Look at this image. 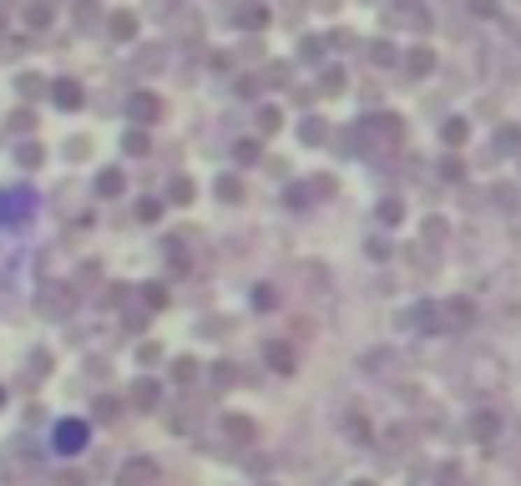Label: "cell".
<instances>
[{"label": "cell", "instance_id": "cell-1", "mask_svg": "<svg viewBox=\"0 0 521 486\" xmlns=\"http://www.w3.org/2000/svg\"><path fill=\"white\" fill-rule=\"evenodd\" d=\"M359 142H364V147H395V142H400V117H390V112L364 117V122H359Z\"/></svg>", "mask_w": 521, "mask_h": 486}, {"label": "cell", "instance_id": "cell-2", "mask_svg": "<svg viewBox=\"0 0 521 486\" xmlns=\"http://www.w3.org/2000/svg\"><path fill=\"white\" fill-rule=\"evenodd\" d=\"M441 324H445V329H466V324H476V304L466 299V294H455V299H441Z\"/></svg>", "mask_w": 521, "mask_h": 486}, {"label": "cell", "instance_id": "cell-3", "mask_svg": "<svg viewBox=\"0 0 521 486\" xmlns=\"http://www.w3.org/2000/svg\"><path fill=\"white\" fill-rule=\"evenodd\" d=\"M86 436H92V431H86V420H61V426H56V451L61 456L86 451Z\"/></svg>", "mask_w": 521, "mask_h": 486}, {"label": "cell", "instance_id": "cell-4", "mask_svg": "<svg viewBox=\"0 0 521 486\" xmlns=\"http://www.w3.org/2000/svg\"><path fill=\"white\" fill-rule=\"evenodd\" d=\"M127 117H132L137 127H152V122L162 117V101L152 97V92H132V97H127Z\"/></svg>", "mask_w": 521, "mask_h": 486}, {"label": "cell", "instance_id": "cell-5", "mask_svg": "<svg viewBox=\"0 0 521 486\" xmlns=\"http://www.w3.org/2000/svg\"><path fill=\"white\" fill-rule=\"evenodd\" d=\"M405 324H410V329H441V304H430V299L410 304V309H405Z\"/></svg>", "mask_w": 521, "mask_h": 486}, {"label": "cell", "instance_id": "cell-6", "mask_svg": "<svg viewBox=\"0 0 521 486\" xmlns=\"http://www.w3.org/2000/svg\"><path fill=\"white\" fill-rule=\"evenodd\" d=\"M31 218V193H0V223Z\"/></svg>", "mask_w": 521, "mask_h": 486}, {"label": "cell", "instance_id": "cell-7", "mask_svg": "<svg viewBox=\"0 0 521 486\" xmlns=\"http://www.w3.org/2000/svg\"><path fill=\"white\" fill-rule=\"evenodd\" d=\"M152 481H157V466H152L147 456H137V461L122 466V486H152Z\"/></svg>", "mask_w": 521, "mask_h": 486}, {"label": "cell", "instance_id": "cell-8", "mask_svg": "<svg viewBox=\"0 0 521 486\" xmlns=\"http://www.w3.org/2000/svg\"><path fill=\"white\" fill-rule=\"evenodd\" d=\"M471 436L481 441V446H491V441L501 436V420H496V410H476V420H471Z\"/></svg>", "mask_w": 521, "mask_h": 486}, {"label": "cell", "instance_id": "cell-9", "mask_svg": "<svg viewBox=\"0 0 521 486\" xmlns=\"http://www.w3.org/2000/svg\"><path fill=\"white\" fill-rule=\"evenodd\" d=\"M405 71L415 76V81H425L430 71H436V51H430V46H415V51L405 56Z\"/></svg>", "mask_w": 521, "mask_h": 486}, {"label": "cell", "instance_id": "cell-10", "mask_svg": "<svg viewBox=\"0 0 521 486\" xmlns=\"http://www.w3.org/2000/svg\"><path fill=\"white\" fill-rule=\"evenodd\" d=\"M51 101H56L61 112H76V107H81V87H76V81H56V87H51Z\"/></svg>", "mask_w": 521, "mask_h": 486}, {"label": "cell", "instance_id": "cell-11", "mask_svg": "<svg viewBox=\"0 0 521 486\" xmlns=\"http://www.w3.org/2000/svg\"><path fill=\"white\" fill-rule=\"evenodd\" d=\"M157 400H162L157 380H137V385H132V406L137 410H157Z\"/></svg>", "mask_w": 521, "mask_h": 486}, {"label": "cell", "instance_id": "cell-12", "mask_svg": "<svg viewBox=\"0 0 521 486\" xmlns=\"http://www.w3.org/2000/svg\"><path fill=\"white\" fill-rule=\"evenodd\" d=\"M238 26H243V31H264L269 26V6H243V10H238Z\"/></svg>", "mask_w": 521, "mask_h": 486}, {"label": "cell", "instance_id": "cell-13", "mask_svg": "<svg viewBox=\"0 0 521 486\" xmlns=\"http://www.w3.org/2000/svg\"><path fill=\"white\" fill-rule=\"evenodd\" d=\"M264 355H269V365H273L278 375H289V370H294V345H269Z\"/></svg>", "mask_w": 521, "mask_h": 486}, {"label": "cell", "instance_id": "cell-14", "mask_svg": "<svg viewBox=\"0 0 521 486\" xmlns=\"http://www.w3.org/2000/svg\"><path fill=\"white\" fill-rule=\"evenodd\" d=\"M122 187H127V178L117 173V167H106V173L97 178V193H101V198H117V193H122Z\"/></svg>", "mask_w": 521, "mask_h": 486}, {"label": "cell", "instance_id": "cell-15", "mask_svg": "<svg viewBox=\"0 0 521 486\" xmlns=\"http://www.w3.org/2000/svg\"><path fill=\"white\" fill-rule=\"evenodd\" d=\"M112 36H117V41H132V36H137V15H132V10H117V15H112Z\"/></svg>", "mask_w": 521, "mask_h": 486}, {"label": "cell", "instance_id": "cell-16", "mask_svg": "<svg viewBox=\"0 0 521 486\" xmlns=\"http://www.w3.org/2000/svg\"><path fill=\"white\" fill-rule=\"evenodd\" d=\"M380 223H385V228H400V223H405V203H400V198H385V203H380Z\"/></svg>", "mask_w": 521, "mask_h": 486}, {"label": "cell", "instance_id": "cell-17", "mask_svg": "<svg viewBox=\"0 0 521 486\" xmlns=\"http://www.w3.org/2000/svg\"><path fill=\"white\" fill-rule=\"evenodd\" d=\"M441 137H445V147H461V142H466V137H471V127H466V122H461V117H450V122H445V127H441Z\"/></svg>", "mask_w": 521, "mask_h": 486}, {"label": "cell", "instance_id": "cell-18", "mask_svg": "<svg viewBox=\"0 0 521 486\" xmlns=\"http://www.w3.org/2000/svg\"><path fill=\"white\" fill-rule=\"evenodd\" d=\"M370 61H375V66H395V61H400V51L390 46V41H375V46H370Z\"/></svg>", "mask_w": 521, "mask_h": 486}, {"label": "cell", "instance_id": "cell-19", "mask_svg": "<svg viewBox=\"0 0 521 486\" xmlns=\"http://www.w3.org/2000/svg\"><path fill=\"white\" fill-rule=\"evenodd\" d=\"M192 193H198V187H192L187 178H172V187H167V203H192Z\"/></svg>", "mask_w": 521, "mask_h": 486}, {"label": "cell", "instance_id": "cell-20", "mask_svg": "<svg viewBox=\"0 0 521 486\" xmlns=\"http://www.w3.org/2000/svg\"><path fill=\"white\" fill-rule=\"evenodd\" d=\"M233 441H253V420H243V415H228V426H223Z\"/></svg>", "mask_w": 521, "mask_h": 486}, {"label": "cell", "instance_id": "cell-21", "mask_svg": "<svg viewBox=\"0 0 521 486\" xmlns=\"http://www.w3.org/2000/svg\"><path fill=\"white\" fill-rule=\"evenodd\" d=\"M218 198H223V203H238V198H243V183H238L233 173H228V178H218Z\"/></svg>", "mask_w": 521, "mask_h": 486}, {"label": "cell", "instance_id": "cell-22", "mask_svg": "<svg viewBox=\"0 0 521 486\" xmlns=\"http://www.w3.org/2000/svg\"><path fill=\"white\" fill-rule=\"evenodd\" d=\"M122 147H127V152H132V157H147V152H152L147 132H127V142H122Z\"/></svg>", "mask_w": 521, "mask_h": 486}, {"label": "cell", "instance_id": "cell-23", "mask_svg": "<svg viewBox=\"0 0 521 486\" xmlns=\"http://www.w3.org/2000/svg\"><path fill=\"white\" fill-rule=\"evenodd\" d=\"M344 426H350V436H355V441H370V436H375V431H370V420H364V415H350Z\"/></svg>", "mask_w": 521, "mask_h": 486}, {"label": "cell", "instance_id": "cell-24", "mask_svg": "<svg viewBox=\"0 0 521 486\" xmlns=\"http://www.w3.org/2000/svg\"><path fill=\"white\" fill-rule=\"evenodd\" d=\"M26 20L41 31V26H51V6H26Z\"/></svg>", "mask_w": 521, "mask_h": 486}, {"label": "cell", "instance_id": "cell-25", "mask_svg": "<svg viewBox=\"0 0 521 486\" xmlns=\"http://www.w3.org/2000/svg\"><path fill=\"white\" fill-rule=\"evenodd\" d=\"M15 157H20V167H41V142H26Z\"/></svg>", "mask_w": 521, "mask_h": 486}, {"label": "cell", "instance_id": "cell-26", "mask_svg": "<svg viewBox=\"0 0 521 486\" xmlns=\"http://www.w3.org/2000/svg\"><path fill=\"white\" fill-rule=\"evenodd\" d=\"M172 375H178V385H192V380H198V360H178Z\"/></svg>", "mask_w": 521, "mask_h": 486}, {"label": "cell", "instance_id": "cell-27", "mask_svg": "<svg viewBox=\"0 0 521 486\" xmlns=\"http://www.w3.org/2000/svg\"><path fill=\"white\" fill-rule=\"evenodd\" d=\"M299 137L309 142V147H314V142H324V122H304V127H299Z\"/></svg>", "mask_w": 521, "mask_h": 486}, {"label": "cell", "instance_id": "cell-28", "mask_svg": "<svg viewBox=\"0 0 521 486\" xmlns=\"http://www.w3.org/2000/svg\"><path fill=\"white\" fill-rule=\"evenodd\" d=\"M233 157H238V162H258V142H253V137H248V142H238V147H233Z\"/></svg>", "mask_w": 521, "mask_h": 486}, {"label": "cell", "instance_id": "cell-29", "mask_svg": "<svg viewBox=\"0 0 521 486\" xmlns=\"http://www.w3.org/2000/svg\"><path fill=\"white\" fill-rule=\"evenodd\" d=\"M278 122H284V117H278V107H264V112H258V132H273Z\"/></svg>", "mask_w": 521, "mask_h": 486}, {"label": "cell", "instance_id": "cell-30", "mask_svg": "<svg viewBox=\"0 0 521 486\" xmlns=\"http://www.w3.org/2000/svg\"><path fill=\"white\" fill-rule=\"evenodd\" d=\"M496 142H501L506 152H511V147H521V127H501V132H496Z\"/></svg>", "mask_w": 521, "mask_h": 486}, {"label": "cell", "instance_id": "cell-31", "mask_svg": "<svg viewBox=\"0 0 521 486\" xmlns=\"http://www.w3.org/2000/svg\"><path fill=\"white\" fill-rule=\"evenodd\" d=\"M273 299H278V294H273L269 284H258V289H253V304H258V309H273Z\"/></svg>", "mask_w": 521, "mask_h": 486}, {"label": "cell", "instance_id": "cell-32", "mask_svg": "<svg viewBox=\"0 0 521 486\" xmlns=\"http://www.w3.org/2000/svg\"><path fill=\"white\" fill-rule=\"evenodd\" d=\"M466 6H471V15H481V20L496 15V0H466Z\"/></svg>", "mask_w": 521, "mask_h": 486}, {"label": "cell", "instance_id": "cell-33", "mask_svg": "<svg viewBox=\"0 0 521 486\" xmlns=\"http://www.w3.org/2000/svg\"><path fill=\"white\" fill-rule=\"evenodd\" d=\"M157 213H162V203H157V198H147V203L137 208V218H142V223H152V218H157Z\"/></svg>", "mask_w": 521, "mask_h": 486}, {"label": "cell", "instance_id": "cell-34", "mask_svg": "<svg viewBox=\"0 0 521 486\" xmlns=\"http://www.w3.org/2000/svg\"><path fill=\"white\" fill-rule=\"evenodd\" d=\"M289 208H309V187H289Z\"/></svg>", "mask_w": 521, "mask_h": 486}, {"label": "cell", "instance_id": "cell-35", "mask_svg": "<svg viewBox=\"0 0 521 486\" xmlns=\"http://www.w3.org/2000/svg\"><path fill=\"white\" fill-rule=\"evenodd\" d=\"M213 385L228 390V385H233V370H228V365H218V370H213Z\"/></svg>", "mask_w": 521, "mask_h": 486}, {"label": "cell", "instance_id": "cell-36", "mask_svg": "<svg viewBox=\"0 0 521 486\" xmlns=\"http://www.w3.org/2000/svg\"><path fill=\"white\" fill-rule=\"evenodd\" d=\"M425 238H430V243L445 238V223H441V218H430V223H425Z\"/></svg>", "mask_w": 521, "mask_h": 486}, {"label": "cell", "instance_id": "cell-37", "mask_svg": "<svg viewBox=\"0 0 521 486\" xmlns=\"http://www.w3.org/2000/svg\"><path fill=\"white\" fill-rule=\"evenodd\" d=\"M147 304H152V309H162V304H167V289L152 284V289H147Z\"/></svg>", "mask_w": 521, "mask_h": 486}, {"label": "cell", "instance_id": "cell-38", "mask_svg": "<svg viewBox=\"0 0 521 486\" xmlns=\"http://www.w3.org/2000/svg\"><path fill=\"white\" fill-rule=\"evenodd\" d=\"M441 173H445V178L455 183V178H461V173H466V167H461V162H455V157H445V162H441Z\"/></svg>", "mask_w": 521, "mask_h": 486}, {"label": "cell", "instance_id": "cell-39", "mask_svg": "<svg viewBox=\"0 0 521 486\" xmlns=\"http://www.w3.org/2000/svg\"><path fill=\"white\" fill-rule=\"evenodd\" d=\"M299 56H304V61H319V56H324V46H319V41H304V51H299Z\"/></svg>", "mask_w": 521, "mask_h": 486}, {"label": "cell", "instance_id": "cell-40", "mask_svg": "<svg viewBox=\"0 0 521 486\" xmlns=\"http://www.w3.org/2000/svg\"><path fill=\"white\" fill-rule=\"evenodd\" d=\"M20 92L36 97V92H41V76H31V71H26V76H20Z\"/></svg>", "mask_w": 521, "mask_h": 486}, {"label": "cell", "instance_id": "cell-41", "mask_svg": "<svg viewBox=\"0 0 521 486\" xmlns=\"http://www.w3.org/2000/svg\"><path fill=\"white\" fill-rule=\"evenodd\" d=\"M355 486H375V481H355Z\"/></svg>", "mask_w": 521, "mask_h": 486}, {"label": "cell", "instance_id": "cell-42", "mask_svg": "<svg viewBox=\"0 0 521 486\" xmlns=\"http://www.w3.org/2000/svg\"><path fill=\"white\" fill-rule=\"evenodd\" d=\"M400 6H415V0H400Z\"/></svg>", "mask_w": 521, "mask_h": 486}, {"label": "cell", "instance_id": "cell-43", "mask_svg": "<svg viewBox=\"0 0 521 486\" xmlns=\"http://www.w3.org/2000/svg\"><path fill=\"white\" fill-rule=\"evenodd\" d=\"M0 406H6V390H0Z\"/></svg>", "mask_w": 521, "mask_h": 486}]
</instances>
